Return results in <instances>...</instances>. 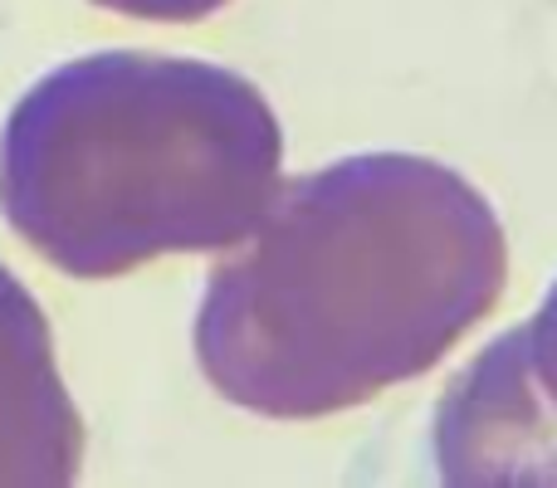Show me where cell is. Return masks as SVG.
Masks as SVG:
<instances>
[{
	"label": "cell",
	"mask_w": 557,
	"mask_h": 488,
	"mask_svg": "<svg viewBox=\"0 0 557 488\" xmlns=\"http://www.w3.org/2000/svg\"><path fill=\"white\" fill-rule=\"evenodd\" d=\"M284 127L206 59L103 49L59 64L0 133V211L69 278L235 249L278 196Z\"/></svg>",
	"instance_id": "cell-2"
},
{
	"label": "cell",
	"mask_w": 557,
	"mask_h": 488,
	"mask_svg": "<svg viewBox=\"0 0 557 488\" xmlns=\"http://www.w3.org/2000/svg\"><path fill=\"white\" fill-rule=\"evenodd\" d=\"M94 5L113 10V15H133V20L191 25V20H206V15H215V10H225L231 0H94Z\"/></svg>",
	"instance_id": "cell-5"
},
{
	"label": "cell",
	"mask_w": 557,
	"mask_h": 488,
	"mask_svg": "<svg viewBox=\"0 0 557 488\" xmlns=\"http://www.w3.org/2000/svg\"><path fill=\"white\" fill-rule=\"evenodd\" d=\"M84 464V421L54 362L49 317L0 264V488H64Z\"/></svg>",
	"instance_id": "cell-4"
},
{
	"label": "cell",
	"mask_w": 557,
	"mask_h": 488,
	"mask_svg": "<svg viewBox=\"0 0 557 488\" xmlns=\"http://www.w3.org/2000/svg\"><path fill=\"white\" fill-rule=\"evenodd\" d=\"M509 240L455 166L362 152L278 186L215 264L196 362L231 405L323 421L441 366L499 308Z\"/></svg>",
	"instance_id": "cell-1"
},
{
	"label": "cell",
	"mask_w": 557,
	"mask_h": 488,
	"mask_svg": "<svg viewBox=\"0 0 557 488\" xmlns=\"http://www.w3.org/2000/svg\"><path fill=\"white\" fill-rule=\"evenodd\" d=\"M431 440L445 484H557V278L450 381Z\"/></svg>",
	"instance_id": "cell-3"
}]
</instances>
